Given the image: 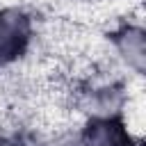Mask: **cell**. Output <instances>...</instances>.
Here are the masks:
<instances>
[{"label":"cell","instance_id":"4","mask_svg":"<svg viewBox=\"0 0 146 146\" xmlns=\"http://www.w3.org/2000/svg\"><path fill=\"white\" fill-rule=\"evenodd\" d=\"M34 139V137H32ZM34 146H82L78 132H59V135H48V137H36Z\"/></svg>","mask_w":146,"mask_h":146},{"label":"cell","instance_id":"2","mask_svg":"<svg viewBox=\"0 0 146 146\" xmlns=\"http://www.w3.org/2000/svg\"><path fill=\"white\" fill-rule=\"evenodd\" d=\"M112 64L125 78H144L146 71V34L141 21L128 18L107 32Z\"/></svg>","mask_w":146,"mask_h":146},{"label":"cell","instance_id":"5","mask_svg":"<svg viewBox=\"0 0 146 146\" xmlns=\"http://www.w3.org/2000/svg\"><path fill=\"white\" fill-rule=\"evenodd\" d=\"M0 146H34V139L18 135V132H9V135L0 137Z\"/></svg>","mask_w":146,"mask_h":146},{"label":"cell","instance_id":"3","mask_svg":"<svg viewBox=\"0 0 146 146\" xmlns=\"http://www.w3.org/2000/svg\"><path fill=\"white\" fill-rule=\"evenodd\" d=\"M82 146H141L135 141L116 116H91L78 130Z\"/></svg>","mask_w":146,"mask_h":146},{"label":"cell","instance_id":"1","mask_svg":"<svg viewBox=\"0 0 146 146\" xmlns=\"http://www.w3.org/2000/svg\"><path fill=\"white\" fill-rule=\"evenodd\" d=\"M36 36V18L23 5H0V73L21 62Z\"/></svg>","mask_w":146,"mask_h":146}]
</instances>
